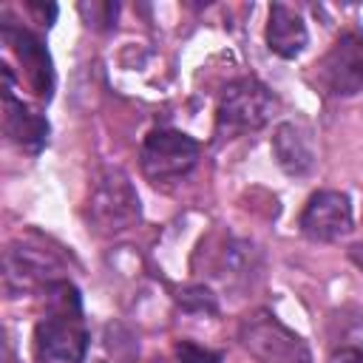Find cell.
Returning a JSON list of instances; mask_svg holds the SVG:
<instances>
[{
	"instance_id": "4fadbf2b",
	"label": "cell",
	"mask_w": 363,
	"mask_h": 363,
	"mask_svg": "<svg viewBox=\"0 0 363 363\" xmlns=\"http://www.w3.org/2000/svg\"><path fill=\"white\" fill-rule=\"evenodd\" d=\"M102 349H105L102 363H133V360H136V352H139L133 335H130L125 326H119V323H111V326L105 329Z\"/></svg>"
},
{
	"instance_id": "9a60e30c",
	"label": "cell",
	"mask_w": 363,
	"mask_h": 363,
	"mask_svg": "<svg viewBox=\"0 0 363 363\" xmlns=\"http://www.w3.org/2000/svg\"><path fill=\"white\" fill-rule=\"evenodd\" d=\"M179 303L184 309H193V312H216V298L210 289L204 286H190L179 295Z\"/></svg>"
},
{
	"instance_id": "3957f363",
	"label": "cell",
	"mask_w": 363,
	"mask_h": 363,
	"mask_svg": "<svg viewBox=\"0 0 363 363\" xmlns=\"http://www.w3.org/2000/svg\"><path fill=\"white\" fill-rule=\"evenodd\" d=\"M275 96L269 88L252 77H244L221 94L218 113H216V133L221 139L238 136L244 130H258L272 119Z\"/></svg>"
},
{
	"instance_id": "52a82bcc",
	"label": "cell",
	"mask_w": 363,
	"mask_h": 363,
	"mask_svg": "<svg viewBox=\"0 0 363 363\" xmlns=\"http://www.w3.org/2000/svg\"><path fill=\"white\" fill-rule=\"evenodd\" d=\"M352 230V204L349 196L337 190L315 193L301 213V233L312 241H337Z\"/></svg>"
},
{
	"instance_id": "9c48e42d",
	"label": "cell",
	"mask_w": 363,
	"mask_h": 363,
	"mask_svg": "<svg viewBox=\"0 0 363 363\" xmlns=\"http://www.w3.org/2000/svg\"><path fill=\"white\" fill-rule=\"evenodd\" d=\"M3 37L6 43L17 51L20 62H23V71H26V79L28 85L40 94V96H51V88H54V71H51V57L45 51V45L26 28H3Z\"/></svg>"
},
{
	"instance_id": "30bf717a",
	"label": "cell",
	"mask_w": 363,
	"mask_h": 363,
	"mask_svg": "<svg viewBox=\"0 0 363 363\" xmlns=\"http://www.w3.org/2000/svg\"><path fill=\"white\" fill-rule=\"evenodd\" d=\"M272 153L284 173L289 176H306L315 164V145L312 133L303 125L284 122L272 136Z\"/></svg>"
},
{
	"instance_id": "8992f818",
	"label": "cell",
	"mask_w": 363,
	"mask_h": 363,
	"mask_svg": "<svg viewBox=\"0 0 363 363\" xmlns=\"http://www.w3.org/2000/svg\"><path fill=\"white\" fill-rule=\"evenodd\" d=\"M318 82L335 96L363 91V34L343 31L326 57L318 62Z\"/></svg>"
},
{
	"instance_id": "5b68a950",
	"label": "cell",
	"mask_w": 363,
	"mask_h": 363,
	"mask_svg": "<svg viewBox=\"0 0 363 363\" xmlns=\"http://www.w3.org/2000/svg\"><path fill=\"white\" fill-rule=\"evenodd\" d=\"M139 159H142V173L153 184L176 182V179L187 176L196 167V162H199V142L190 139L182 130L159 128V130L147 133Z\"/></svg>"
},
{
	"instance_id": "277c9868",
	"label": "cell",
	"mask_w": 363,
	"mask_h": 363,
	"mask_svg": "<svg viewBox=\"0 0 363 363\" xmlns=\"http://www.w3.org/2000/svg\"><path fill=\"white\" fill-rule=\"evenodd\" d=\"M238 340L261 363H312L303 337L264 309L244 318L238 329Z\"/></svg>"
},
{
	"instance_id": "6da1fadb",
	"label": "cell",
	"mask_w": 363,
	"mask_h": 363,
	"mask_svg": "<svg viewBox=\"0 0 363 363\" xmlns=\"http://www.w3.org/2000/svg\"><path fill=\"white\" fill-rule=\"evenodd\" d=\"M88 329L82 323L79 295L68 281L48 284V315L34 329V354L40 363H82Z\"/></svg>"
},
{
	"instance_id": "ba28073f",
	"label": "cell",
	"mask_w": 363,
	"mask_h": 363,
	"mask_svg": "<svg viewBox=\"0 0 363 363\" xmlns=\"http://www.w3.org/2000/svg\"><path fill=\"white\" fill-rule=\"evenodd\" d=\"M3 77H6V88H3V128H6V136L11 142H17L23 150L28 153H37L43 150L45 139H48V122L31 111L23 99H17L11 94V71L3 68Z\"/></svg>"
},
{
	"instance_id": "2e32d148",
	"label": "cell",
	"mask_w": 363,
	"mask_h": 363,
	"mask_svg": "<svg viewBox=\"0 0 363 363\" xmlns=\"http://www.w3.org/2000/svg\"><path fill=\"white\" fill-rule=\"evenodd\" d=\"M79 11H82V17L88 20V26H111L113 20H116V6L113 3H82L79 6Z\"/></svg>"
},
{
	"instance_id": "7c38bea8",
	"label": "cell",
	"mask_w": 363,
	"mask_h": 363,
	"mask_svg": "<svg viewBox=\"0 0 363 363\" xmlns=\"http://www.w3.org/2000/svg\"><path fill=\"white\" fill-rule=\"evenodd\" d=\"M48 269H51V258L37 252L34 247H9L6 250V289L11 295L26 292L28 286L48 281Z\"/></svg>"
},
{
	"instance_id": "8fae6325",
	"label": "cell",
	"mask_w": 363,
	"mask_h": 363,
	"mask_svg": "<svg viewBox=\"0 0 363 363\" xmlns=\"http://www.w3.org/2000/svg\"><path fill=\"white\" fill-rule=\"evenodd\" d=\"M309 34L303 26V17L289 9L286 3H272L269 6V23H267V45L284 60H292L303 51Z\"/></svg>"
},
{
	"instance_id": "e0dca14e",
	"label": "cell",
	"mask_w": 363,
	"mask_h": 363,
	"mask_svg": "<svg viewBox=\"0 0 363 363\" xmlns=\"http://www.w3.org/2000/svg\"><path fill=\"white\" fill-rule=\"evenodd\" d=\"M329 363H363V349H337L332 357H329Z\"/></svg>"
},
{
	"instance_id": "5bb4252c",
	"label": "cell",
	"mask_w": 363,
	"mask_h": 363,
	"mask_svg": "<svg viewBox=\"0 0 363 363\" xmlns=\"http://www.w3.org/2000/svg\"><path fill=\"white\" fill-rule=\"evenodd\" d=\"M176 354H179V363H221V352L204 349L193 340H179Z\"/></svg>"
},
{
	"instance_id": "ac0fdd59",
	"label": "cell",
	"mask_w": 363,
	"mask_h": 363,
	"mask_svg": "<svg viewBox=\"0 0 363 363\" xmlns=\"http://www.w3.org/2000/svg\"><path fill=\"white\" fill-rule=\"evenodd\" d=\"M349 252H352V258H354V264H357V267H363V247H352Z\"/></svg>"
},
{
	"instance_id": "7a4b0ae2",
	"label": "cell",
	"mask_w": 363,
	"mask_h": 363,
	"mask_svg": "<svg viewBox=\"0 0 363 363\" xmlns=\"http://www.w3.org/2000/svg\"><path fill=\"white\" fill-rule=\"evenodd\" d=\"M139 216H142V204L130 179L116 167L102 170L88 193V224L94 227V233L119 235L130 230L139 221Z\"/></svg>"
}]
</instances>
